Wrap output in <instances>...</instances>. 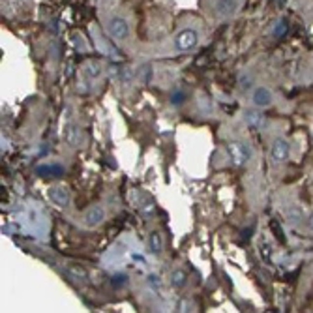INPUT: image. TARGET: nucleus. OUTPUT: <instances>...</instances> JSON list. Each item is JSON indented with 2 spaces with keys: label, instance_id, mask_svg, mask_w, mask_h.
Wrapping results in <instances>:
<instances>
[{
  "label": "nucleus",
  "instance_id": "f257e3e1",
  "mask_svg": "<svg viewBox=\"0 0 313 313\" xmlns=\"http://www.w3.org/2000/svg\"><path fill=\"white\" fill-rule=\"evenodd\" d=\"M227 154H229V160L233 162V165H244L247 163V160L251 158V150H249V146L244 144V142H238V141H233L227 144Z\"/></svg>",
  "mask_w": 313,
  "mask_h": 313
},
{
  "label": "nucleus",
  "instance_id": "f03ea898",
  "mask_svg": "<svg viewBox=\"0 0 313 313\" xmlns=\"http://www.w3.org/2000/svg\"><path fill=\"white\" fill-rule=\"evenodd\" d=\"M195 45H197V32L191 29L182 30L180 34L176 36V39H174V47L178 51H190Z\"/></svg>",
  "mask_w": 313,
  "mask_h": 313
},
{
  "label": "nucleus",
  "instance_id": "7ed1b4c3",
  "mask_svg": "<svg viewBox=\"0 0 313 313\" xmlns=\"http://www.w3.org/2000/svg\"><path fill=\"white\" fill-rule=\"evenodd\" d=\"M270 156L278 163L285 162L289 158V142L285 141V139H276L272 142V148H270Z\"/></svg>",
  "mask_w": 313,
  "mask_h": 313
},
{
  "label": "nucleus",
  "instance_id": "20e7f679",
  "mask_svg": "<svg viewBox=\"0 0 313 313\" xmlns=\"http://www.w3.org/2000/svg\"><path fill=\"white\" fill-rule=\"evenodd\" d=\"M109 32L113 34L114 38L124 39L130 34V27H128V23L122 17H113V19L109 21Z\"/></svg>",
  "mask_w": 313,
  "mask_h": 313
},
{
  "label": "nucleus",
  "instance_id": "39448f33",
  "mask_svg": "<svg viewBox=\"0 0 313 313\" xmlns=\"http://www.w3.org/2000/svg\"><path fill=\"white\" fill-rule=\"evenodd\" d=\"M104 219H105V210L102 209L100 205H96V207H92V209L86 210L85 225H86V227H96V225H100Z\"/></svg>",
  "mask_w": 313,
  "mask_h": 313
},
{
  "label": "nucleus",
  "instance_id": "423d86ee",
  "mask_svg": "<svg viewBox=\"0 0 313 313\" xmlns=\"http://www.w3.org/2000/svg\"><path fill=\"white\" fill-rule=\"evenodd\" d=\"M49 197L58 207H66L68 203H70V190H68L66 186H55V188L49 190Z\"/></svg>",
  "mask_w": 313,
  "mask_h": 313
},
{
  "label": "nucleus",
  "instance_id": "0eeeda50",
  "mask_svg": "<svg viewBox=\"0 0 313 313\" xmlns=\"http://www.w3.org/2000/svg\"><path fill=\"white\" fill-rule=\"evenodd\" d=\"M253 104L257 107H268V105L272 104V92L265 88V86H259L255 88V92H253Z\"/></svg>",
  "mask_w": 313,
  "mask_h": 313
},
{
  "label": "nucleus",
  "instance_id": "6e6552de",
  "mask_svg": "<svg viewBox=\"0 0 313 313\" xmlns=\"http://www.w3.org/2000/svg\"><path fill=\"white\" fill-rule=\"evenodd\" d=\"M66 274L70 278H73V279H81V281H86L88 279V272H86L85 266L81 265H75V263H70L66 266Z\"/></svg>",
  "mask_w": 313,
  "mask_h": 313
},
{
  "label": "nucleus",
  "instance_id": "1a4fd4ad",
  "mask_svg": "<svg viewBox=\"0 0 313 313\" xmlns=\"http://www.w3.org/2000/svg\"><path fill=\"white\" fill-rule=\"evenodd\" d=\"M216 10H218L219 15L229 17V15H233L235 10H237V0H218V2H216Z\"/></svg>",
  "mask_w": 313,
  "mask_h": 313
},
{
  "label": "nucleus",
  "instance_id": "9d476101",
  "mask_svg": "<svg viewBox=\"0 0 313 313\" xmlns=\"http://www.w3.org/2000/svg\"><path fill=\"white\" fill-rule=\"evenodd\" d=\"M64 141L70 146H77L79 144V130H77L73 124H68L66 128H64Z\"/></svg>",
  "mask_w": 313,
  "mask_h": 313
},
{
  "label": "nucleus",
  "instance_id": "9b49d317",
  "mask_svg": "<svg viewBox=\"0 0 313 313\" xmlns=\"http://www.w3.org/2000/svg\"><path fill=\"white\" fill-rule=\"evenodd\" d=\"M162 237L158 235V233H152L150 238H148V251L150 253H154V255H160L162 253Z\"/></svg>",
  "mask_w": 313,
  "mask_h": 313
},
{
  "label": "nucleus",
  "instance_id": "f8f14e48",
  "mask_svg": "<svg viewBox=\"0 0 313 313\" xmlns=\"http://www.w3.org/2000/svg\"><path fill=\"white\" fill-rule=\"evenodd\" d=\"M246 122L249 126H253V128H261L263 122H265V116H263V113H259V111H247Z\"/></svg>",
  "mask_w": 313,
  "mask_h": 313
},
{
  "label": "nucleus",
  "instance_id": "ddd939ff",
  "mask_svg": "<svg viewBox=\"0 0 313 313\" xmlns=\"http://www.w3.org/2000/svg\"><path fill=\"white\" fill-rule=\"evenodd\" d=\"M188 283V276L184 270H174L171 276V285L173 287H176V289H182L184 285Z\"/></svg>",
  "mask_w": 313,
  "mask_h": 313
},
{
  "label": "nucleus",
  "instance_id": "4468645a",
  "mask_svg": "<svg viewBox=\"0 0 313 313\" xmlns=\"http://www.w3.org/2000/svg\"><path fill=\"white\" fill-rule=\"evenodd\" d=\"M114 75L118 77L122 83H130V81L133 79V71L130 70V68L118 66V68H114Z\"/></svg>",
  "mask_w": 313,
  "mask_h": 313
},
{
  "label": "nucleus",
  "instance_id": "2eb2a0df",
  "mask_svg": "<svg viewBox=\"0 0 313 313\" xmlns=\"http://www.w3.org/2000/svg\"><path fill=\"white\" fill-rule=\"evenodd\" d=\"M100 73H102V68H100V64H88V68H86V75L88 77H100Z\"/></svg>",
  "mask_w": 313,
  "mask_h": 313
},
{
  "label": "nucleus",
  "instance_id": "dca6fc26",
  "mask_svg": "<svg viewBox=\"0 0 313 313\" xmlns=\"http://www.w3.org/2000/svg\"><path fill=\"white\" fill-rule=\"evenodd\" d=\"M139 75H142V81L148 83L150 81V64H144V66L139 70Z\"/></svg>",
  "mask_w": 313,
  "mask_h": 313
},
{
  "label": "nucleus",
  "instance_id": "f3484780",
  "mask_svg": "<svg viewBox=\"0 0 313 313\" xmlns=\"http://www.w3.org/2000/svg\"><path fill=\"white\" fill-rule=\"evenodd\" d=\"M287 218H289V223H298V219H300V210L291 209L289 210V214H287Z\"/></svg>",
  "mask_w": 313,
  "mask_h": 313
},
{
  "label": "nucleus",
  "instance_id": "a211bd4d",
  "mask_svg": "<svg viewBox=\"0 0 313 313\" xmlns=\"http://www.w3.org/2000/svg\"><path fill=\"white\" fill-rule=\"evenodd\" d=\"M285 30H287V23H285V21H281V23H279V25L276 27V30H274V36H281V34H283Z\"/></svg>",
  "mask_w": 313,
  "mask_h": 313
},
{
  "label": "nucleus",
  "instance_id": "6ab92c4d",
  "mask_svg": "<svg viewBox=\"0 0 313 313\" xmlns=\"http://www.w3.org/2000/svg\"><path fill=\"white\" fill-rule=\"evenodd\" d=\"M126 276H114V279H113V285L114 287H118V285H122V283H126Z\"/></svg>",
  "mask_w": 313,
  "mask_h": 313
},
{
  "label": "nucleus",
  "instance_id": "aec40b11",
  "mask_svg": "<svg viewBox=\"0 0 313 313\" xmlns=\"http://www.w3.org/2000/svg\"><path fill=\"white\" fill-rule=\"evenodd\" d=\"M182 100H184V94H174V96H173V104H174V105L182 104Z\"/></svg>",
  "mask_w": 313,
  "mask_h": 313
},
{
  "label": "nucleus",
  "instance_id": "412c9836",
  "mask_svg": "<svg viewBox=\"0 0 313 313\" xmlns=\"http://www.w3.org/2000/svg\"><path fill=\"white\" fill-rule=\"evenodd\" d=\"M308 225H310V229H313V214L310 216V219H308Z\"/></svg>",
  "mask_w": 313,
  "mask_h": 313
}]
</instances>
